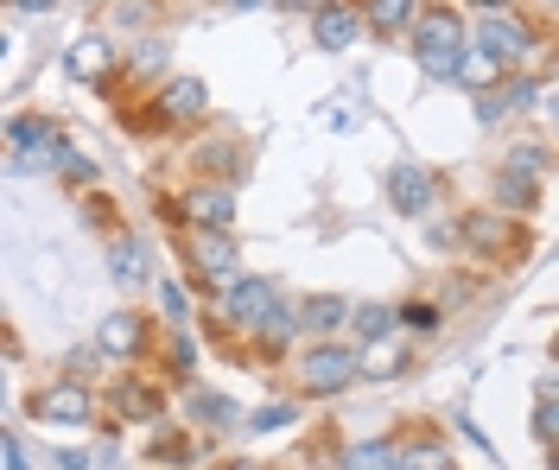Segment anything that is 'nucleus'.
Returning <instances> with one entry per match:
<instances>
[{"mask_svg":"<svg viewBox=\"0 0 559 470\" xmlns=\"http://www.w3.org/2000/svg\"><path fill=\"white\" fill-rule=\"evenodd\" d=\"M527 96H534L527 83L502 76V83H496V96H484V103H477V121H489V128H496V121H509V109L522 115V109H527Z\"/></svg>","mask_w":559,"mask_h":470,"instance_id":"obj_14","label":"nucleus"},{"mask_svg":"<svg viewBox=\"0 0 559 470\" xmlns=\"http://www.w3.org/2000/svg\"><path fill=\"white\" fill-rule=\"evenodd\" d=\"M166 64V45H140V71H159Z\"/></svg>","mask_w":559,"mask_h":470,"instance_id":"obj_27","label":"nucleus"},{"mask_svg":"<svg viewBox=\"0 0 559 470\" xmlns=\"http://www.w3.org/2000/svg\"><path fill=\"white\" fill-rule=\"evenodd\" d=\"M223 470H254V465H242V458H236V465H223Z\"/></svg>","mask_w":559,"mask_h":470,"instance_id":"obj_32","label":"nucleus"},{"mask_svg":"<svg viewBox=\"0 0 559 470\" xmlns=\"http://www.w3.org/2000/svg\"><path fill=\"white\" fill-rule=\"evenodd\" d=\"M229 7H236V13H254V7H261V0H229Z\"/></svg>","mask_w":559,"mask_h":470,"instance_id":"obj_30","label":"nucleus"},{"mask_svg":"<svg viewBox=\"0 0 559 470\" xmlns=\"http://www.w3.org/2000/svg\"><path fill=\"white\" fill-rule=\"evenodd\" d=\"M33 413L45 426H83V420L96 413V400H90L83 382H58V388H45V395L33 400Z\"/></svg>","mask_w":559,"mask_h":470,"instance_id":"obj_4","label":"nucleus"},{"mask_svg":"<svg viewBox=\"0 0 559 470\" xmlns=\"http://www.w3.org/2000/svg\"><path fill=\"white\" fill-rule=\"evenodd\" d=\"M356 382V350L349 344H306L299 350V388L306 395H337Z\"/></svg>","mask_w":559,"mask_h":470,"instance_id":"obj_2","label":"nucleus"},{"mask_svg":"<svg viewBox=\"0 0 559 470\" xmlns=\"http://www.w3.org/2000/svg\"><path fill=\"white\" fill-rule=\"evenodd\" d=\"M121 413H134V420H159V395L153 388H121Z\"/></svg>","mask_w":559,"mask_h":470,"instance_id":"obj_22","label":"nucleus"},{"mask_svg":"<svg viewBox=\"0 0 559 470\" xmlns=\"http://www.w3.org/2000/svg\"><path fill=\"white\" fill-rule=\"evenodd\" d=\"M477 51H489L509 71V64H522L527 51H534V33H527L522 20H509V13H484L477 20Z\"/></svg>","mask_w":559,"mask_h":470,"instance_id":"obj_3","label":"nucleus"},{"mask_svg":"<svg viewBox=\"0 0 559 470\" xmlns=\"http://www.w3.org/2000/svg\"><path fill=\"white\" fill-rule=\"evenodd\" d=\"M452 76L457 83H464V89H496V83H502V64H496V58H489V51H457V64H452Z\"/></svg>","mask_w":559,"mask_h":470,"instance_id":"obj_15","label":"nucleus"},{"mask_svg":"<svg viewBox=\"0 0 559 470\" xmlns=\"http://www.w3.org/2000/svg\"><path fill=\"white\" fill-rule=\"evenodd\" d=\"M286 420H293L286 407H261V413H254V426H267V433H274V426H286Z\"/></svg>","mask_w":559,"mask_h":470,"instance_id":"obj_26","label":"nucleus"},{"mask_svg":"<svg viewBox=\"0 0 559 470\" xmlns=\"http://www.w3.org/2000/svg\"><path fill=\"white\" fill-rule=\"evenodd\" d=\"M394 318H401L407 330H439V305H401Z\"/></svg>","mask_w":559,"mask_h":470,"instance_id":"obj_23","label":"nucleus"},{"mask_svg":"<svg viewBox=\"0 0 559 470\" xmlns=\"http://www.w3.org/2000/svg\"><path fill=\"white\" fill-rule=\"evenodd\" d=\"M464 7H477V13H502V7H515V0H464Z\"/></svg>","mask_w":559,"mask_h":470,"instance_id":"obj_29","label":"nucleus"},{"mask_svg":"<svg viewBox=\"0 0 559 470\" xmlns=\"http://www.w3.org/2000/svg\"><path fill=\"white\" fill-rule=\"evenodd\" d=\"M344 470H394V445H349Z\"/></svg>","mask_w":559,"mask_h":470,"instance_id":"obj_21","label":"nucleus"},{"mask_svg":"<svg viewBox=\"0 0 559 470\" xmlns=\"http://www.w3.org/2000/svg\"><path fill=\"white\" fill-rule=\"evenodd\" d=\"M349 325H356V337H362V344H376V337H388V330H394V312H388V305H356V312H349Z\"/></svg>","mask_w":559,"mask_h":470,"instance_id":"obj_20","label":"nucleus"},{"mask_svg":"<svg viewBox=\"0 0 559 470\" xmlns=\"http://www.w3.org/2000/svg\"><path fill=\"white\" fill-rule=\"evenodd\" d=\"M414 7L419 0H369V7H362V13H369V26H376V33H407V20H414Z\"/></svg>","mask_w":559,"mask_h":470,"instance_id":"obj_19","label":"nucleus"},{"mask_svg":"<svg viewBox=\"0 0 559 470\" xmlns=\"http://www.w3.org/2000/svg\"><path fill=\"white\" fill-rule=\"evenodd\" d=\"M394 470H452V451L439 438H414L407 451H394Z\"/></svg>","mask_w":559,"mask_h":470,"instance_id":"obj_18","label":"nucleus"},{"mask_svg":"<svg viewBox=\"0 0 559 470\" xmlns=\"http://www.w3.org/2000/svg\"><path fill=\"white\" fill-rule=\"evenodd\" d=\"M344 318H349V299H337V292H318V299H306V305H299V330H312L318 344L344 325Z\"/></svg>","mask_w":559,"mask_h":470,"instance_id":"obj_11","label":"nucleus"},{"mask_svg":"<svg viewBox=\"0 0 559 470\" xmlns=\"http://www.w3.org/2000/svg\"><path fill=\"white\" fill-rule=\"evenodd\" d=\"M140 337H146L140 312H115V318H103V350H108V357H134Z\"/></svg>","mask_w":559,"mask_h":470,"instance_id":"obj_17","label":"nucleus"},{"mask_svg":"<svg viewBox=\"0 0 559 470\" xmlns=\"http://www.w3.org/2000/svg\"><path fill=\"white\" fill-rule=\"evenodd\" d=\"M280 7H299V13H306V7H318V0H280Z\"/></svg>","mask_w":559,"mask_h":470,"instance_id":"obj_31","label":"nucleus"},{"mask_svg":"<svg viewBox=\"0 0 559 470\" xmlns=\"http://www.w3.org/2000/svg\"><path fill=\"white\" fill-rule=\"evenodd\" d=\"M407 33H414V51H419V64H426V71L452 76L457 51H464V13H457V7H414Z\"/></svg>","mask_w":559,"mask_h":470,"instance_id":"obj_1","label":"nucleus"},{"mask_svg":"<svg viewBox=\"0 0 559 470\" xmlns=\"http://www.w3.org/2000/svg\"><path fill=\"white\" fill-rule=\"evenodd\" d=\"M191 261H198L204 280H229V274H236V242H229L223 229H198V236H191Z\"/></svg>","mask_w":559,"mask_h":470,"instance_id":"obj_9","label":"nucleus"},{"mask_svg":"<svg viewBox=\"0 0 559 470\" xmlns=\"http://www.w3.org/2000/svg\"><path fill=\"white\" fill-rule=\"evenodd\" d=\"M185 210H191L198 229H229V222H236V197L204 184V191H191V197H185Z\"/></svg>","mask_w":559,"mask_h":470,"instance_id":"obj_12","label":"nucleus"},{"mask_svg":"<svg viewBox=\"0 0 559 470\" xmlns=\"http://www.w3.org/2000/svg\"><path fill=\"white\" fill-rule=\"evenodd\" d=\"M464 249L471 254H509L515 249V217H502V210H477V217H464Z\"/></svg>","mask_w":559,"mask_h":470,"instance_id":"obj_6","label":"nucleus"},{"mask_svg":"<svg viewBox=\"0 0 559 470\" xmlns=\"http://www.w3.org/2000/svg\"><path fill=\"white\" fill-rule=\"evenodd\" d=\"M159 115L178 121V128H185V121H204L210 115V89L198 83V76H173V83L159 89Z\"/></svg>","mask_w":559,"mask_h":470,"instance_id":"obj_7","label":"nucleus"},{"mask_svg":"<svg viewBox=\"0 0 559 470\" xmlns=\"http://www.w3.org/2000/svg\"><path fill=\"white\" fill-rule=\"evenodd\" d=\"M401 369H407L401 337H376L369 350H356V375H376V382H388V375H401Z\"/></svg>","mask_w":559,"mask_h":470,"instance_id":"obj_13","label":"nucleus"},{"mask_svg":"<svg viewBox=\"0 0 559 470\" xmlns=\"http://www.w3.org/2000/svg\"><path fill=\"white\" fill-rule=\"evenodd\" d=\"M534 433L554 445V395H540V413H534Z\"/></svg>","mask_w":559,"mask_h":470,"instance_id":"obj_24","label":"nucleus"},{"mask_svg":"<svg viewBox=\"0 0 559 470\" xmlns=\"http://www.w3.org/2000/svg\"><path fill=\"white\" fill-rule=\"evenodd\" d=\"M108 64H115V51H108L103 33H90V38H76V45H70V71L83 76V83H96Z\"/></svg>","mask_w":559,"mask_h":470,"instance_id":"obj_16","label":"nucleus"},{"mask_svg":"<svg viewBox=\"0 0 559 470\" xmlns=\"http://www.w3.org/2000/svg\"><path fill=\"white\" fill-rule=\"evenodd\" d=\"M356 33H362V13H356L349 0H318V7H312V38L324 45V51L356 45Z\"/></svg>","mask_w":559,"mask_h":470,"instance_id":"obj_5","label":"nucleus"},{"mask_svg":"<svg viewBox=\"0 0 559 470\" xmlns=\"http://www.w3.org/2000/svg\"><path fill=\"white\" fill-rule=\"evenodd\" d=\"M223 312H229L236 325H261V318L274 312V287H267V280H236L229 299H223Z\"/></svg>","mask_w":559,"mask_h":470,"instance_id":"obj_10","label":"nucleus"},{"mask_svg":"<svg viewBox=\"0 0 559 470\" xmlns=\"http://www.w3.org/2000/svg\"><path fill=\"white\" fill-rule=\"evenodd\" d=\"M159 305H166V312H173V318H185V292H178L173 280H166V287H159Z\"/></svg>","mask_w":559,"mask_h":470,"instance_id":"obj_25","label":"nucleus"},{"mask_svg":"<svg viewBox=\"0 0 559 470\" xmlns=\"http://www.w3.org/2000/svg\"><path fill=\"white\" fill-rule=\"evenodd\" d=\"M432 191H439V184H432L426 166H394V179H388V197H394L401 217H419V210L432 204Z\"/></svg>","mask_w":559,"mask_h":470,"instance_id":"obj_8","label":"nucleus"},{"mask_svg":"<svg viewBox=\"0 0 559 470\" xmlns=\"http://www.w3.org/2000/svg\"><path fill=\"white\" fill-rule=\"evenodd\" d=\"M7 7H13V13H51L58 0H7Z\"/></svg>","mask_w":559,"mask_h":470,"instance_id":"obj_28","label":"nucleus"}]
</instances>
